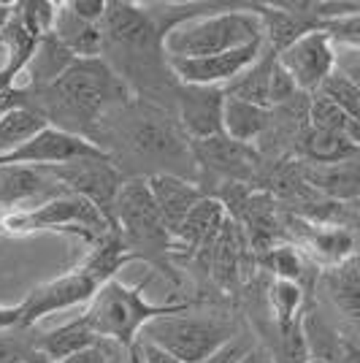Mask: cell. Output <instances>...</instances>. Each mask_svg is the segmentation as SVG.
Listing matches in <instances>:
<instances>
[{
  "label": "cell",
  "instance_id": "cell-44",
  "mask_svg": "<svg viewBox=\"0 0 360 363\" xmlns=\"http://www.w3.org/2000/svg\"><path fill=\"white\" fill-rule=\"evenodd\" d=\"M14 16V3H0V33L6 30V25Z\"/></svg>",
  "mask_w": 360,
  "mask_h": 363
},
{
  "label": "cell",
  "instance_id": "cell-38",
  "mask_svg": "<svg viewBox=\"0 0 360 363\" xmlns=\"http://www.w3.org/2000/svg\"><path fill=\"white\" fill-rule=\"evenodd\" d=\"M68 6H71L74 14L81 16L84 22L101 25L106 16V9H108V0H68Z\"/></svg>",
  "mask_w": 360,
  "mask_h": 363
},
{
  "label": "cell",
  "instance_id": "cell-34",
  "mask_svg": "<svg viewBox=\"0 0 360 363\" xmlns=\"http://www.w3.org/2000/svg\"><path fill=\"white\" fill-rule=\"evenodd\" d=\"M298 92V84L293 82V76L287 74L285 68L279 65V57L274 62V71H271V87H269V106H276V104H285L293 95Z\"/></svg>",
  "mask_w": 360,
  "mask_h": 363
},
{
  "label": "cell",
  "instance_id": "cell-19",
  "mask_svg": "<svg viewBox=\"0 0 360 363\" xmlns=\"http://www.w3.org/2000/svg\"><path fill=\"white\" fill-rule=\"evenodd\" d=\"M223 125H225V136L236 144H252L257 136L266 133L271 125V108L257 106V104H247L239 98H225V114H223Z\"/></svg>",
  "mask_w": 360,
  "mask_h": 363
},
{
  "label": "cell",
  "instance_id": "cell-9",
  "mask_svg": "<svg viewBox=\"0 0 360 363\" xmlns=\"http://www.w3.org/2000/svg\"><path fill=\"white\" fill-rule=\"evenodd\" d=\"M276 57L279 65L293 76L298 90L306 92H320L325 79L336 71V44L322 28L300 35L296 44H290Z\"/></svg>",
  "mask_w": 360,
  "mask_h": 363
},
{
  "label": "cell",
  "instance_id": "cell-31",
  "mask_svg": "<svg viewBox=\"0 0 360 363\" xmlns=\"http://www.w3.org/2000/svg\"><path fill=\"white\" fill-rule=\"evenodd\" d=\"M266 263H269V269L279 279H287V282H296L303 274V260H300L296 247H276V250H271Z\"/></svg>",
  "mask_w": 360,
  "mask_h": 363
},
{
  "label": "cell",
  "instance_id": "cell-26",
  "mask_svg": "<svg viewBox=\"0 0 360 363\" xmlns=\"http://www.w3.org/2000/svg\"><path fill=\"white\" fill-rule=\"evenodd\" d=\"M303 150L309 155V160H315L317 166H333V163H344L349 157H358L360 150L355 144H349L339 133H325L309 128L303 136Z\"/></svg>",
  "mask_w": 360,
  "mask_h": 363
},
{
  "label": "cell",
  "instance_id": "cell-2",
  "mask_svg": "<svg viewBox=\"0 0 360 363\" xmlns=\"http://www.w3.org/2000/svg\"><path fill=\"white\" fill-rule=\"evenodd\" d=\"M187 312V303H150L141 293V285H125L120 279L103 282L84 309V323L101 339H114L125 347H135L141 331L152 320L163 315Z\"/></svg>",
  "mask_w": 360,
  "mask_h": 363
},
{
  "label": "cell",
  "instance_id": "cell-28",
  "mask_svg": "<svg viewBox=\"0 0 360 363\" xmlns=\"http://www.w3.org/2000/svg\"><path fill=\"white\" fill-rule=\"evenodd\" d=\"M320 95L330 98L349 120L360 122V90L349 79H344V76L339 74V71H333V74L325 79V84L320 87Z\"/></svg>",
  "mask_w": 360,
  "mask_h": 363
},
{
  "label": "cell",
  "instance_id": "cell-39",
  "mask_svg": "<svg viewBox=\"0 0 360 363\" xmlns=\"http://www.w3.org/2000/svg\"><path fill=\"white\" fill-rule=\"evenodd\" d=\"M30 350L33 347L25 342H16L11 336H0V363H22Z\"/></svg>",
  "mask_w": 360,
  "mask_h": 363
},
{
  "label": "cell",
  "instance_id": "cell-12",
  "mask_svg": "<svg viewBox=\"0 0 360 363\" xmlns=\"http://www.w3.org/2000/svg\"><path fill=\"white\" fill-rule=\"evenodd\" d=\"M225 90L223 87H181L179 90V120L193 141H206L225 136Z\"/></svg>",
  "mask_w": 360,
  "mask_h": 363
},
{
  "label": "cell",
  "instance_id": "cell-4",
  "mask_svg": "<svg viewBox=\"0 0 360 363\" xmlns=\"http://www.w3.org/2000/svg\"><path fill=\"white\" fill-rule=\"evenodd\" d=\"M52 98L60 104L65 114L79 122H92L106 106L122 98L120 79L108 71L101 57L76 60L65 74L49 87Z\"/></svg>",
  "mask_w": 360,
  "mask_h": 363
},
{
  "label": "cell",
  "instance_id": "cell-37",
  "mask_svg": "<svg viewBox=\"0 0 360 363\" xmlns=\"http://www.w3.org/2000/svg\"><path fill=\"white\" fill-rule=\"evenodd\" d=\"M133 352H135V363H181L176 355H171L168 350L150 342V339H138Z\"/></svg>",
  "mask_w": 360,
  "mask_h": 363
},
{
  "label": "cell",
  "instance_id": "cell-1",
  "mask_svg": "<svg viewBox=\"0 0 360 363\" xmlns=\"http://www.w3.org/2000/svg\"><path fill=\"white\" fill-rule=\"evenodd\" d=\"M255 41H266L263 19L257 11H220L184 19L163 33V49L168 60L174 57H214Z\"/></svg>",
  "mask_w": 360,
  "mask_h": 363
},
{
  "label": "cell",
  "instance_id": "cell-17",
  "mask_svg": "<svg viewBox=\"0 0 360 363\" xmlns=\"http://www.w3.org/2000/svg\"><path fill=\"white\" fill-rule=\"evenodd\" d=\"M76 62V57L65 49V46L55 38V35H44L35 52H33L28 68L22 71V76H28L33 87H41V90H49L57 79H60L71 65ZM19 82V79H16Z\"/></svg>",
  "mask_w": 360,
  "mask_h": 363
},
{
  "label": "cell",
  "instance_id": "cell-3",
  "mask_svg": "<svg viewBox=\"0 0 360 363\" xmlns=\"http://www.w3.org/2000/svg\"><path fill=\"white\" fill-rule=\"evenodd\" d=\"M239 336V323L227 318H193L163 315L152 320L138 339H150L176 355L181 363H201Z\"/></svg>",
  "mask_w": 360,
  "mask_h": 363
},
{
  "label": "cell",
  "instance_id": "cell-36",
  "mask_svg": "<svg viewBox=\"0 0 360 363\" xmlns=\"http://www.w3.org/2000/svg\"><path fill=\"white\" fill-rule=\"evenodd\" d=\"M252 347H255L252 333H239V336H236L230 345H225L220 352H214L211 358H206V361H201V363H239Z\"/></svg>",
  "mask_w": 360,
  "mask_h": 363
},
{
  "label": "cell",
  "instance_id": "cell-25",
  "mask_svg": "<svg viewBox=\"0 0 360 363\" xmlns=\"http://www.w3.org/2000/svg\"><path fill=\"white\" fill-rule=\"evenodd\" d=\"M325 282H328L330 298L339 306V312L360 323V260L342 263L339 269L328 272Z\"/></svg>",
  "mask_w": 360,
  "mask_h": 363
},
{
  "label": "cell",
  "instance_id": "cell-30",
  "mask_svg": "<svg viewBox=\"0 0 360 363\" xmlns=\"http://www.w3.org/2000/svg\"><path fill=\"white\" fill-rule=\"evenodd\" d=\"M309 120H312V128H317V130L339 133V136H344L347 125H349V117H347L344 111L336 106L330 98L320 95V92H315V98L309 104Z\"/></svg>",
  "mask_w": 360,
  "mask_h": 363
},
{
  "label": "cell",
  "instance_id": "cell-7",
  "mask_svg": "<svg viewBox=\"0 0 360 363\" xmlns=\"http://www.w3.org/2000/svg\"><path fill=\"white\" fill-rule=\"evenodd\" d=\"M74 160H111L108 152L101 150L95 141L71 133L65 128L46 125L38 136H33L28 144H22L11 155L0 157V166H33V168H52L65 166Z\"/></svg>",
  "mask_w": 360,
  "mask_h": 363
},
{
  "label": "cell",
  "instance_id": "cell-47",
  "mask_svg": "<svg viewBox=\"0 0 360 363\" xmlns=\"http://www.w3.org/2000/svg\"><path fill=\"white\" fill-rule=\"evenodd\" d=\"M22 363H25V361H22Z\"/></svg>",
  "mask_w": 360,
  "mask_h": 363
},
{
  "label": "cell",
  "instance_id": "cell-42",
  "mask_svg": "<svg viewBox=\"0 0 360 363\" xmlns=\"http://www.w3.org/2000/svg\"><path fill=\"white\" fill-rule=\"evenodd\" d=\"M239 363H274V355H271L266 347L255 345V347L249 350V352H247V355H244Z\"/></svg>",
  "mask_w": 360,
  "mask_h": 363
},
{
  "label": "cell",
  "instance_id": "cell-41",
  "mask_svg": "<svg viewBox=\"0 0 360 363\" xmlns=\"http://www.w3.org/2000/svg\"><path fill=\"white\" fill-rule=\"evenodd\" d=\"M60 363H106V352L95 345V347L81 350V352H76V355H71V358H65Z\"/></svg>",
  "mask_w": 360,
  "mask_h": 363
},
{
  "label": "cell",
  "instance_id": "cell-10",
  "mask_svg": "<svg viewBox=\"0 0 360 363\" xmlns=\"http://www.w3.org/2000/svg\"><path fill=\"white\" fill-rule=\"evenodd\" d=\"M98 288H101V282L84 269L62 274L57 279H49L44 285L33 288L28 293V298L22 301V328H30L52 312L71 309L79 303H90Z\"/></svg>",
  "mask_w": 360,
  "mask_h": 363
},
{
  "label": "cell",
  "instance_id": "cell-15",
  "mask_svg": "<svg viewBox=\"0 0 360 363\" xmlns=\"http://www.w3.org/2000/svg\"><path fill=\"white\" fill-rule=\"evenodd\" d=\"M49 184H60L46 168L33 166H0V206H22L30 209L35 198L49 201Z\"/></svg>",
  "mask_w": 360,
  "mask_h": 363
},
{
  "label": "cell",
  "instance_id": "cell-46",
  "mask_svg": "<svg viewBox=\"0 0 360 363\" xmlns=\"http://www.w3.org/2000/svg\"><path fill=\"white\" fill-rule=\"evenodd\" d=\"M355 209H358V212H360V196L355 198Z\"/></svg>",
  "mask_w": 360,
  "mask_h": 363
},
{
  "label": "cell",
  "instance_id": "cell-20",
  "mask_svg": "<svg viewBox=\"0 0 360 363\" xmlns=\"http://www.w3.org/2000/svg\"><path fill=\"white\" fill-rule=\"evenodd\" d=\"M306 179L336 201H355L360 196V155L333 166H315L306 171Z\"/></svg>",
  "mask_w": 360,
  "mask_h": 363
},
{
  "label": "cell",
  "instance_id": "cell-6",
  "mask_svg": "<svg viewBox=\"0 0 360 363\" xmlns=\"http://www.w3.org/2000/svg\"><path fill=\"white\" fill-rule=\"evenodd\" d=\"M114 223L120 228L125 247L133 250V255L144 250L163 252L174 242L147 179H130L122 184L114 201Z\"/></svg>",
  "mask_w": 360,
  "mask_h": 363
},
{
  "label": "cell",
  "instance_id": "cell-16",
  "mask_svg": "<svg viewBox=\"0 0 360 363\" xmlns=\"http://www.w3.org/2000/svg\"><path fill=\"white\" fill-rule=\"evenodd\" d=\"M52 35L74 55L76 60H95V57L103 55V28L92 25V22H84L81 16H76L68 3H57V16H55Z\"/></svg>",
  "mask_w": 360,
  "mask_h": 363
},
{
  "label": "cell",
  "instance_id": "cell-45",
  "mask_svg": "<svg viewBox=\"0 0 360 363\" xmlns=\"http://www.w3.org/2000/svg\"><path fill=\"white\" fill-rule=\"evenodd\" d=\"M25 363H57V361H52V358H49V355H44L41 350H35V347H33L30 352L25 355Z\"/></svg>",
  "mask_w": 360,
  "mask_h": 363
},
{
  "label": "cell",
  "instance_id": "cell-32",
  "mask_svg": "<svg viewBox=\"0 0 360 363\" xmlns=\"http://www.w3.org/2000/svg\"><path fill=\"white\" fill-rule=\"evenodd\" d=\"M312 247H315L320 255L333 257V260H342V257L352 250V239H349V233H344V230L330 228V230H320V233H315Z\"/></svg>",
  "mask_w": 360,
  "mask_h": 363
},
{
  "label": "cell",
  "instance_id": "cell-35",
  "mask_svg": "<svg viewBox=\"0 0 360 363\" xmlns=\"http://www.w3.org/2000/svg\"><path fill=\"white\" fill-rule=\"evenodd\" d=\"M336 71L360 90V46L336 44Z\"/></svg>",
  "mask_w": 360,
  "mask_h": 363
},
{
  "label": "cell",
  "instance_id": "cell-13",
  "mask_svg": "<svg viewBox=\"0 0 360 363\" xmlns=\"http://www.w3.org/2000/svg\"><path fill=\"white\" fill-rule=\"evenodd\" d=\"M101 28L108 41L125 46V49H147L157 33L152 16L141 6L125 3V0H108Z\"/></svg>",
  "mask_w": 360,
  "mask_h": 363
},
{
  "label": "cell",
  "instance_id": "cell-29",
  "mask_svg": "<svg viewBox=\"0 0 360 363\" xmlns=\"http://www.w3.org/2000/svg\"><path fill=\"white\" fill-rule=\"evenodd\" d=\"M271 306L276 312V318L282 323V331H290L296 325L300 309V288L296 282H287V279H276L274 288H271Z\"/></svg>",
  "mask_w": 360,
  "mask_h": 363
},
{
  "label": "cell",
  "instance_id": "cell-22",
  "mask_svg": "<svg viewBox=\"0 0 360 363\" xmlns=\"http://www.w3.org/2000/svg\"><path fill=\"white\" fill-rule=\"evenodd\" d=\"M223 223H225V206L214 198H201L193 206V212L187 214V220L181 223L179 233L174 239L184 242L187 247H201L217 236Z\"/></svg>",
  "mask_w": 360,
  "mask_h": 363
},
{
  "label": "cell",
  "instance_id": "cell-14",
  "mask_svg": "<svg viewBox=\"0 0 360 363\" xmlns=\"http://www.w3.org/2000/svg\"><path fill=\"white\" fill-rule=\"evenodd\" d=\"M147 182H150L154 203H157V209L163 214L171 236H176L181 223L187 220V214L193 212V206L203 196L198 193V187L193 182L181 179L176 174H152Z\"/></svg>",
  "mask_w": 360,
  "mask_h": 363
},
{
  "label": "cell",
  "instance_id": "cell-43",
  "mask_svg": "<svg viewBox=\"0 0 360 363\" xmlns=\"http://www.w3.org/2000/svg\"><path fill=\"white\" fill-rule=\"evenodd\" d=\"M339 363H360V347L344 342V350H342V361Z\"/></svg>",
  "mask_w": 360,
  "mask_h": 363
},
{
  "label": "cell",
  "instance_id": "cell-23",
  "mask_svg": "<svg viewBox=\"0 0 360 363\" xmlns=\"http://www.w3.org/2000/svg\"><path fill=\"white\" fill-rule=\"evenodd\" d=\"M274 62H276V52L269 46V49L260 55V60H257L255 65H249L233 84H227L225 95L239 98V101H247V104H257V106L271 108L269 106V87H271Z\"/></svg>",
  "mask_w": 360,
  "mask_h": 363
},
{
  "label": "cell",
  "instance_id": "cell-5",
  "mask_svg": "<svg viewBox=\"0 0 360 363\" xmlns=\"http://www.w3.org/2000/svg\"><path fill=\"white\" fill-rule=\"evenodd\" d=\"M3 228L11 230V233H28V230H38V228H55V230H76L81 236L92 239L90 230L95 233H111V230H120L108 217H106L90 198L76 196H55L44 201V203H35L30 209H16L3 217Z\"/></svg>",
  "mask_w": 360,
  "mask_h": 363
},
{
  "label": "cell",
  "instance_id": "cell-24",
  "mask_svg": "<svg viewBox=\"0 0 360 363\" xmlns=\"http://www.w3.org/2000/svg\"><path fill=\"white\" fill-rule=\"evenodd\" d=\"M46 125L49 122L44 114H38L28 106L11 108L9 114H3L0 117V157H6L14 150H19L22 144H28L33 136H38L44 130Z\"/></svg>",
  "mask_w": 360,
  "mask_h": 363
},
{
  "label": "cell",
  "instance_id": "cell-40",
  "mask_svg": "<svg viewBox=\"0 0 360 363\" xmlns=\"http://www.w3.org/2000/svg\"><path fill=\"white\" fill-rule=\"evenodd\" d=\"M22 328V303H14V306H3L0 303V333L11 331V328Z\"/></svg>",
  "mask_w": 360,
  "mask_h": 363
},
{
  "label": "cell",
  "instance_id": "cell-8",
  "mask_svg": "<svg viewBox=\"0 0 360 363\" xmlns=\"http://www.w3.org/2000/svg\"><path fill=\"white\" fill-rule=\"evenodd\" d=\"M263 52H266V41H255L214 57H174L168 60V68L187 87H223V84H233L249 65H255Z\"/></svg>",
  "mask_w": 360,
  "mask_h": 363
},
{
  "label": "cell",
  "instance_id": "cell-18",
  "mask_svg": "<svg viewBox=\"0 0 360 363\" xmlns=\"http://www.w3.org/2000/svg\"><path fill=\"white\" fill-rule=\"evenodd\" d=\"M101 342V336L92 331L90 325L84 323V318H76L65 325H57L52 331L41 333L35 339V350H41L44 355H49L52 361H65L81 350H90Z\"/></svg>",
  "mask_w": 360,
  "mask_h": 363
},
{
  "label": "cell",
  "instance_id": "cell-21",
  "mask_svg": "<svg viewBox=\"0 0 360 363\" xmlns=\"http://www.w3.org/2000/svg\"><path fill=\"white\" fill-rule=\"evenodd\" d=\"M193 155H196L203 166L214 168L220 174H227V177H247V171H249L247 147L230 141L227 136L193 141Z\"/></svg>",
  "mask_w": 360,
  "mask_h": 363
},
{
  "label": "cell",
  "instance_id": "cell-33",
  "mask_svg": "<svg viewBox=\"0 0 360 363\" xmlns=\"http://www.w3.org/2000/svg\"><path fill=\"white\" fill-rule=\"evenodd\" d=\"M322 30L333 38V44L360 46V11L344 19H333V22H322Z\"/></svg>",
  "mask_w": 360,
  "mask_h": 363
},
{
  "label": "cell",
  "instance_id": "cell-27",
  "mask_svg": "<svg viewBox=\"0 0 360 363\" xmlns=\"http://www.w3.org/2000/svg\"><path fill=\"white\" fill-rule=\"evenodd\" d=\"M133 144L144 157H176L184 150L176 133L168 130L163 122L157 120L141 122L133 133Z\"/></svg>",
  "mask_w": 360,
  "mask_h": 363
},
{
  "label": "cell",
  "instance_id": "cell-11",
  "mask_svg": "<svg viewBox=\"0 0 360 363\" xmlns=\"http://www.w3.org/2000/svg\"><path fill=\"white\" fill-rule=\"evenodd\" d=\"M46 171L60 184H65L71 193L90 198L92 203L114 223V201L120 196L125 182H122L120 171L111 166V160H74V163L52 166Z\"/></svg>",
  "mask_w": 360,
  "mask_h": 363
}]
</instances>
